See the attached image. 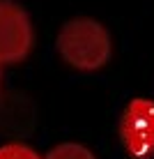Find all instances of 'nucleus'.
Wrapping results in <instances>:
<instances>
[{"instance_id": "nucleus-3", "label": "nucleus", "mask_w": 154, "mask_h": 159, "mask_svg": "<svg viewBox=\"0 0 154 159\" xmlns=\"http://www.w3.org/2000/svg\"><path fill=\"white\" fill-rule=\"evenodd\" d=\"M35 32L30 16L21 5L0 0V65L21 62L30 53Z\"/></svg>"}, {"instance_id": "nucleus-2", "label": "nucleus", "mask_w": 154, "mask_h": 159, "mask_svg": "<svg viewBox=\"0 0 154 159\" xmlns=\"http://www.w3.org/2000/svg\"><path fill=\"white\" fill-rule=\"evenodd\" d=\"M117 136L131 159H154V102L136 97L124 106Z\"/></svg>"}, {"instance_id": "nucleus-4", "label": "nucleus", "mask_w": 154, "mask_h": 159, "mask_svg": "<svg viewBox=\"0 0 154 159\" xmlns=\"http://www.w3.org/2000/svg\"><path fill=\"white\" fill-rule=\"evenodd\" d=\"M46 159H97L90 148L81 143H60L48 150Z\"/></svg>"}, {"instance_id": "nucleus-5", "label": "nucleus", "mask_w": 154, "mask_h": 159, "mask_svg": "<svg viewBox=\"0 0 154 159\" xmlns=\"http://www.w3.org/2000/svg\"><path fill=\"white\" fill-rule=\"evenodd\" d=\"M0 159H42L25 143H7L0 148Z\"/></svg>"}, {"instance_id": "nucleus-1", "label": "nucleus", "mask_w": 154, "mask_h": 159, "mask_svg": "<svg viewBox=\"0 0 154 159\" xmlns=\"http://www.w3.org/2000/svg\"><path fill=\"white\" fill-rule=\"evenodd\" d=\"M58 53L71 67L95 72L101 69L111 58V35L99 21L78 16L60 28L55 39Z\"/></svg>"}]
</instances>
